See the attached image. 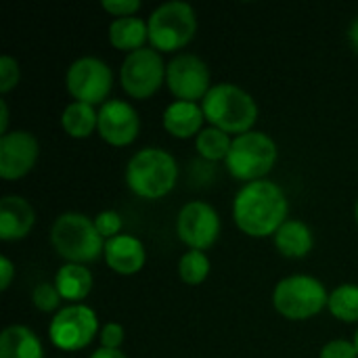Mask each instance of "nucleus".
Segmentation results:
<instances>
[{
    "instance_id": "39448f33",
    "label": "nucleus",
    "mask_w": 358,
    "mask_h": 358,
    "mask_svg": "<svg viewBox=\"0 0 358 358\" xmlns=\"http://www.w3.org/2000/svg\"><path fill=\"white\" fill-rule=\"evenodd\" d=\"M149 46L162 55H178L189 46L197 34L199 19L193 4L185 0H170L159 4L147 17Z\"/></svg>"
},
{
    "instance_id": "423d86ee",
    "label": "nucleus",
    "mask_w": 358,
    "mask_h": 358,
    "mask_svg": "<svg viewBox=\"0 0 358 358\" xmlns=\"http://www.w3.org/2000/svg\"><path fill=\"white\" fill-rule=\"evenodd\" d=\"M279 159V147L275 138L262 130H250L233 136L229 157L224 162L227 172L241 182L264 180Z\"/></svg>"
},
{
    "instance_id": "9b49d317",
    "label": "nucleus",
    "mask_w": 358,
    "mask_h": 358,
    "mask_svg": "<svg viewBox=\"0 0 358 358\" xmlns=\"http://www.w3.org/2000/svg\"><path fill=\"white\" fill-rule=\"evenodd\" d=\"M222 220L218 210L201 199L187 201L176 216V237L187 250L208 252L220 239Z\"/></svg>"
},
{
    "instance_id": "f03ea898",
    "label": "nucleus",
    "mask_w": 358,
    "mask_h": 358,
    "mask_svg": "<svg viewBox=\"0 0 358 358\" xmlns=\"http://www.w3.org/2000/svg\"><path fill=\"white\" fill-rule=\"evenodd\" d=\"M180 170L176 157L162 147H143L126 164L124 180L130 193L157 201L174 191Z\"/></svg>"
},
{
    "instance_id": "bb28decb",
    "label": "nucleus",
    "mask_w": 358,
    "mask_h": 358,
    "mask_svg": "<svg viewBox=\"0 0 358 358\" xmlns=\"http://www.w3.org/2000/svg\"><path fill=\"white\" fill-rule=\"evenodd\" d=\"M92 220H94V227H96L99 235H101L105 241H109V239L122 235L124 220H122L120 212H115V210H103V212H99L96 216H92Z\"/></svg>"
},
{
    "instance_id": "c9c22d12",
    "label": "nucleus",
    "mask_w": 358,
    "mask_h": 358,
    "mask_svg": "<svg viewBox=\"0 0 358 358\" xmlns=\"http://www.w3.org/2000/svg\"><path fill=\"white\" fill-rule=\"evenodd\" d=\"M352 342H355V346H357V352H358V327H357V331H355V338H352Z\"/></svg>"
},
{
    "instance_id": "5701e85b",
    "label": "nucleus",
    "mask_w": 358,
    "mask_h": 358,
    "mask_svg": "<svg viewBox=\"0 0 358 358\" xmlns=\"http://www.w3.org/2000/svg\"><path fill=\"white\" fill-rule=\"evenodd\" d=\"M231 145H233V136L222 132V130H218V128H214V126H206L195 136V151L208 164L227 162Z\"/></svg>"
},
{
    "instance_id": "a878e982",
    "label": "nucleus",
    "mask_w": 358,
    "mask_h": 358,
    "mask_svg": "<svg viewBox=\"0 0 358 358\" xmlns=\"http://www.w3.org/2000/svg\"><path fill=\"white\" fill-rule=\"evenodd\" d=\"M31 304L40 310V313H59L63 308V298L59 294V289L55 287V283L50 281H42L34 287L31 292Z\"/></svg>"
},
{
    "instance_id": "f704fd0d",
    "label": "nucleus",
    "mask_w": 358,
    "mask_h": 358,
    "mask_svg": "<svg viewBox=\"0 0 358 358\" xmlns=\"http://www.w3.org/2000/svg\"><path fill=\"white\" fill-rule=\"evenodd\" d=\"M88 358H128L122 350H107V348H96Z\"/></svg>"
},
{
    "instance_id": "20e7f679",
    "label": "nucleus",
    "mask_w": 358,
    "mask_h": 358,
    "mask_svg": "<svg viewBox=\"0 0 358 358\" xmlns=\"http://www.w3.org/2000/svg\"><path fill=\"white\" fill-rule=\"evenodd\" d=\"M50 245L59 258L69 264H92L105 254V239L99 235L92 216L82 212H63L50 227Z\"/></svg>"
},
{
    "instance_id": "a211bd4d",
    "label": "nucleus",
    "mask_w": 358,
    "mask_h": 358,
    "mask_svg": "<svg viewBox=\"0 0 358 358\" xmlns=\"http://www.w3.org/2000/svg\"><path fill=\"white\" fill-rule=\"evenodd\" d=\"M273 243L277 248V252L283 256V258H289V260H302L306 258L313 248H315V233L313 229L298 220V218H289L273 237Z\"/></svg>"
},
{
    "instance_id": "7ed1b4c3",
    "label": "nucleus",
    "mask_w": 358,
    "mask_h": 358,
    "mask_svg": "<svg viewBox=\"0 0 358 358\" xmlns=\"http://www.w3.org/2000/svg\"><path fill=\"white\" fill-rule=\"evenodd\" d=\"M201 109L206 122L231 136L245 134L256 130V122L260 115L258 103L239 84L233 82H218L210 88L206 99L201 101Z\"/></svg>"
},
{
    "instance_id": "4468645a",
    "label": "nucleus",
    "mask_w": 358,
    "mask_h": 358,
    "mask_svg": "<svg viewBox=\"0 0 358 358\" xmlns=\"http://www.w3.org/2000/svg\"><path fill=\"white\" fill-rule=\"evenodd\" d=\"M40 157V143L29 130H10L0 136V178L21 180L27 176Z\"/></svg>"
},
{
    "instance_id": "ddd939ff",
    "label": "nucleus",
    "mask_w": 358,
    "mask_h": 358,
    "mask_svg": "<svg viewBox=\"0 0 358 358\" xmlns=\"http://www.w3.org/2000/svg\"><path fill=\"white\" fill-rule=\"evenodd\" d=\"M96 134L111 147H130L141 134V115L130 101L109 99L99 107Z\"/></svg>"
},
{
    "instance_id": "412c9836",
    "label": "nucleus",
    "mask_w": 358,
    "mask_h": 358,
    "mask_svg": "<svg viewBox=\"0 0 358 358\" xmlns=\"http://www.w3.org/2000/svg\"><path fill=\"white\" fill-rule=\"evenodd\" d=\"M0 358H44L42 340L27 325H8L0 334Z\"/></svg>"
},
{
    "instance_id": "f8f14e48",
    "label": "nucleus",
    "mask_w": 358,
    "mask_h": 358,
    "mask_svg": "<svg viewBox=\"0 0 358 358\" xmlns=\"http://www.w3.org/2000/svg\"><path fill=\"white\" fill-rule=\"evenodd\" d=\"M166 86L176 101L201 103L214 84L210 67L199 55L178 52L168 61Z\"/></svg>"
},
{
    "instance_id": "9d476101",
    "label": "nucleus",
    "mask_w": 358,
    "mask_h": 358,
    "mask_svg": "<svg viewBox=\"0 0 358 358\" xmlns=\"http://www.w3.org/2000/svg\"><path fill=\"white\" fill-rule=\"evenodd\" d=\"M168 63L164 55L151 46L134 50L124 57L120 65V86L134 101H147L166 86Z\"/></svg>"
},
{
    "instance_id": "f3484780",
    "label": "nucleus",
    "mask_w": 358,
    "mask_h": 358,
    "mask_svg": "<svg viewBox=\"0 0 358 358\" xmlns=\"http://www.w3.org/2000/svg\"><path fill=\"white\" fill-rule=\"evenodd\" d=\"M206 115L201 103H187V101H172L162 113L164 130L174 138H195L206 126Z\"/></svg>"
},
{
    "instance_id": "4be33fe9",
    "label": "nucleus",
    "mask_w": 358,
    "mask_h": 358,
    "mask_svg": "<svg viewBox=\"0 0 358 358\" xmlns=\"http://www.w3.org/2000/svg\"><path fill=\"white\" fill-rule=\"evenodd\" d=\"M99 126V107L71 101L61 111V128L69 138L82 141L96 132Z\"/></svg>"
},
{
    "instance_id": "1a4fd4ad",
    "label": "nucleus",
    "mask_w": 358,
    "mask_h": 358,
    "mask_svg": "<svg viewBox=\"0 0 358 358\" xmlns=\"http://www.w3.org/2000/svg\"><path fill=\"white\" fill-rule=\"evenodd\" d=\"M113 82L115 73L109 63L92 55H84L71 61L65 73V90L69 92V96L92 107H101L109 101Z\"/></svg>"
},
{
    "instance_id": "6ab92c4d",
    "label": "nucleus",
    "mask_w": 358,
    "mask_h": 358,
    "mask_svg": "<svg viewBox=\"0 0 358 358\" xmlns=\"http://www.w3.org/2000/svg\"><path fill=\"white\" fill-rule=\"evenodd\" d=\"M55 287L59 289L63 302L67 304H84V300L90 296L92 285H94V277L90 273L88 266L84 264H69L65 262L55 279H52Z\"/></svg>"
},
{
    "instance_id": "aec40b11",
    "label": "nucleus",
    "mask_w": 358,
    "mask_h": 358,
    "mask_svg": "<svg viewBox=\"0 0 358 358\" xmlns=\"http://www.w3.org/2000/svg\"><path fill=\"white\" fill-rule=\"evenodd\" d=\"M109 44L115 50H122L126 55L141 50L149 42V27L147 19L143 17H124V19H113L107 29Z\"/></svg>"
},
{
    "instance_id": "0eeeda50",
    "label": "nucleus",
    "mask_w": 358,
    "mask_h": 358,
    "mask_svg": "<svg viewBox=\"0 0 358 358\" xmlns=\"http://www.w3.org/2000/svg\"><path fill=\"white\" fill-rule=\"evenodd\" d=\"M329 292L325 283L313 275H289L277 281L273 289V306L287 321H310L327 308Z\"/></svg>"
},
{
    "instance_id": "72a5a7b5",
    "label": "nucleus",
    "mask_w": 358,
    "mask_h": 358,
    "mask_svg": "<svg viewBox=\"0 0 358 358\" xmlns=\"http://www.w3.org/2000/svg\"><path fill=\"white\" fill-rule=\"evenodd\" d=\"M346 36H348V42H350L352 50H355V52H358V15L355 17V19H352V21H350Z\"/></svg>"
},
{
    "instance_id": "2eb2a0df",
    "label": "nucleus",
    "mask_w": 358,
    "mask_h": 358,
    "mask_svg": "<svg viewBox=\"0 0 358 358\" xmlns=\"http://www.w3.org/2000/svg\"><path fill=\"white\" fill-rule=\"evenodd\" d=\"M103 260L115 275L130 277V275H136L145 268L147 248L138 237L122 233V235L105 241Z\"/></svg>"
},
{
    "instance_id": "cd10ccee",
    "label": "nucleus",
    "mask_w": 358,
    "mask_h": 358,
    "mask_svg": "<svg viewBox=\"0 0 358 358\" xmlns=\"http://www.w3.org/2000/svg\"><path fill=\"white\" fill-rule=\"evenodd\" d=\"M21 80V67L19 61L10 55H2L0 57V94H8L13 88L19 86Z\"/></svg>"
},
{
    "instance_id": "6e6552de",
    "label": "nucleus",
    "mask_w": 358,
    "mask_h": 358,
    "mask_svg": "<svg viewBox=\"0 0 358 358\" xmlns=\"http://www.w3.org/2000/svg\"><path fill=\"white\" fill-rule=\"evenodd\" d=\"M101 334V321L94 308L86 304H65L48 323V338L57 350L80 352Z\"/></svg>"
},
{
    "instance_id": "7c9ffc66",
    "label": "nucleus",
    "mask_w": 358,
    "mask_h": 358,
    "mask_svg": "<svg viewBox=\"0 0 358 358\" xmlns=\"http://www.w3.org/2000/svg\"><path fill=\"white\" fill-rule=\"evenodd\" d=\"M319 358H358L357 346L352 340H331L321 348Z\"/></svg>"
},
{
    "instance_id": "c85d7f7f",
    "label": "nucleus",
    "mask_w": 358,
    "mask_h": 358,
    "mask_svg": "<svg viewBox=\"0 0 358 358\" xmlns=\"http://www.w3.org/2000/svg\"><path fill=\"white\" fill-rule=\"evenodd\" d=\"M126 340V331L120 323L115 321H109L101 327V334H99V342H101V348H107V350H122V344Z\"/></svg>"
},
{
    "instance_id": "b1692460",
    "label": "nucleus",
    "mask_w": 358,
    "mask_h": 358,
    "mask_svg": "<svg viewBox=\"0 0 358 358\" xmlns=\"http://www.w3.org/2000/svg\"><path fill=\"white\" fill-rule=\"evenodd\" d=\"M327 310L342 323H358V283H342L329 292Z\"/></svg>"
},
{
    "instance_id": "c756f323",
    "label": "nucleus",
    "mask_w": 358,
    "mask_h": 358,
    "mask_svg": "<svg viewBox=\"0 0 358 358\" xmlns=\"http://www.w3.org/2000/svg\"><path fill=\"white\" fill-rule=\"evenodd\" d=\"M101 6L111 17L124 19V17H136L143 4H141V0H103Z\"/></svg>"
},
{
    "instance_id": "393cba45",
    "label": "nucleus",
    "mask_w": 358,
    "mask_h": 358,
    "mask_svg": "<svg viewBox=\"0 0 358 358\" xmlns=\"http://www.w3.org/2000/svg\"><path fill=\"white\" fill-rule=\"evenodd\" d=\"M176 271H178V279H180L185 285L197 287V285L206 283V279L210 277L212 262H210V258H208L206 252L187 250V252L178 258Z\"/></svg>"
},
{
    "instance_id": "4c0bfd02",
    "label": "nucleus",
    "mask_w": 358,
    "mask_h": 358,
    "mask_svg": "<svg viewBox=\"0 0 358 358\" xmlns=\"http://www.w3.org/2000/svg\"><path fill=\"white\" fill-rule=\"evenodd\" d=\"M59 358H61V357H59Z\"/></svg>"
},
{
    "instance_id": "dca6fc26",
    "label": "nucleus",
    "mask_w": 358,
    "mask_h": 358,
    "mask_svg": "<svg viewBox=\"0 0 358 358\" xmlns=\"http://www.w3.org/2000/svg\"><path fill=\"white\" fill-rule=\"evenodd\" d=\"M36 227V210L21 195H4L0 199V239L4 243L25 239Z\"/></svg>"
},
{
    "instance_id": "e433bc0d",
    "label": "nucleus",
    "mask_w": 358,
    "mask_h": 358,
    "mask_svg": "<svg viewBox=\"0 0 358 358\" xmlns=\"http://www.w3.org/2000/svg\"><path fill=\"white\" fill-rule=\"evenodd\" d=\"M355 220H357V227H358V199H357V203H355Z\"/></svg>"
},
{
    "instance_id": "2f4dec72",
    "label": "nucleus",
    "mask_w": 358,
    "mask_h": 358,
    "mask_svg": "<svg viewBox=\"0 0 358 358\" xmlns=\"http://www.w3.org/2000/svg\"><path fill=\"white\" fill-rule=\"evenodd\" d=\"M15 264L8 256H0V289L6 292L10 285H13V279H15Z\"/></svg>"
},
{
    "instance_id": "473e14b6",
    "label": "nucleus",
    "mask_w": 358,
    "mask_h": 358,
    "mask_svg": "<svg viewBox=\"0 0 358 358\" xmlns=\"http://www.w3.org/2000/svg\"><path fill=\"white\" fill-rule=\"evenodd\" d=\"M8 103H6V99H0V136H4V134H8L10 130H8Z\"/></svg>"
},
{
    "instance_id": "f257e3e1",
    "label": "nucleus",
    "mask_w": 358,
    "mask_h": 358,
    "mask_svg": "<svg viewBox=\"0 0 358 358\" xmlns=\"http://www.w3.org/2000/svg\"><path fill=\"white\" fill-rule=\"evenodd\" d=\"M287 214L289 201L283 187L268 178L245 182L233 197V220L252 239L275 237L289 220Z\"/></svg>"
}]
</instances>
